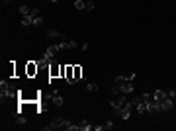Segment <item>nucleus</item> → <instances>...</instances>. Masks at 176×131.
<instances>
[{
	"mask_svg": "<svg viewBox=\"0 0 176 131\" xmlns=\"http://www.w3.org/2000/svg\"><path fill=\"white\" fill-rule=\"evenodd\" d=\"M37 72H39V65H37V61H28V63H26V76L33 78Z\"/></svg>",
	"mask_w": 176,
	"mask_h": 131,
	"instance_id": "1",
	"label": "nucleus"
},
{
	"mask_svg": "<svg viewBox=\"0 0 176 131\" xmlns=\"http://www.w3.org/2000/svg\"><path fill=\"white\" fill-rule=\"evenodd\" d=\"M69 120H65V117H55V120H51V123L45 125L43 129H59V127H65V123Z\"/></svg>",
	"mask_w": 176,
	"mask_h": 131,
	"instance_id": "2",
	"label": "nucleus"
},
{
	"mask_svg": "<svg viewBox=\"0 0 176 131\" xmlns=\"http://www.w3.org/2000/svg\"><path fill=\"white\" fill-rule=\"evenodd\" d=\"M61 67H63V65H57L55 61H51V63H49V76H51V78L61 76Z\"/></svg>",
	"mask_w": 176,
	"mask_h": 131,
	"instance_id": "3",
	"label": "nucleus"
},
{
	"mask_svg": "<svg viewBox=\"0 0 176 131\" xmlns=\"http://www.w3.org/2000/svg\"><path fill=\"white\" fill-rule=\"evenodd\" d=\"M63 78H67V82L69 84H74V75H73V65H65V76Z\"/></svg>",
	"mask_w": 176,
	"mask_h": 131,
	"instance_id": "4",
	"label": "nucleus"
},
{
	"mask_svg": "<svg viewBox=\"0 0 176 131\" xmlns=\"http://www.w3.org/2000/svg\"><path fill=\"white\" fill-rule=\"evenodd\" d=\"M172 108H174V100H170V98L166 96L165 100L161 102V112H170Z\"/></svg>",
	"mask_w": 176,
	"mask_h": 131,
	"instance_id": "5",
	"label": "nucleus"
},
{
	"mask_svg": "<svg viewBox=\"0 0 176 131\" xmlns=\"http://www.w3.org/2000/svg\"><path fill=\"white\" fill-rule=\"evenodd\" d=\"M55 55H57V47H55V45H51V47H49L47 51L43 53V57H41V59H45V61H49V63H51Z\"/></svg>",
	"mask_w": 176,
	"mask_h": 131,
	"instance_id": "6",
	"label": "nucleus"
},
{
	"mask_svg": "<svg viewBox=\"0 0 176 131\" xmlns=\"http://www.w3.org/2000/svg\"><path fill=\"white\" fill-rule=\"evenodd\" d=\"M114 113H116V116H119L121 120H125V121H127L129 117H131V110H127V108H121V110H116Z\"/></svg>",
	"mask_w": 176,
	"mask_h": 131,
	"instance_id": "7",
	"label": "nucleus"
},
{
	"mask_svg": "<svg viewBox=\"0 0 176 131\" xmlns=\"http://www.w3.org/2000/svg\"><path fill=\"white\" fill-rule=\"evenodd\" d=\"M135 78V72H131V75H117L116 76V82H131V80Z\"/></svg>",
	"mask_w": 176,
	"mask_h": 131,
	"instance_id": "8",
	"label": "nucleus"
},
{
	"mask_svg": "<svg viewBox=\"0 0 176 131\" xmlns=\"http://www.w3.org/2000/svg\"><path fill=\"white\" fill-rule=\"evenodd\" d=\"M119 84V92L121 94H131L133 92V84L131 82H117Z\"/></svg>",
	"mask_w": 176,
	"mask_h": 131,
	"instance_id": "9",
	"label": "nucleus"
},
{
	"mask_svg": "<svg viewBox=\"0 0 176 131\" xmlns=\"http://www.w3.org/2000/svg\"><path fill=\"white\" fill-rule=\"evenodd\" d=\"M73 75H74V84L82 80V67L80 65H73Z\"/></svg>",
	"mask_w": 176,
	"mask_h": 131,
	"instance_id": "10",
	"label": "nucleus"
},
{
	"mask_svg": "<svg viewBox=\"0 0 176 131\" xmlns=\"http://www.w3.org/2000/svg\"><path fill=\"white\" fill-rule=\"evenodd\" d=\"M47 37H55V39H65L63 31H57V30H49L47 31Z\"/></svg>",
	"mask_w": 176,
	"mask_h": 131,
	"instance_id": "11",
	"label": "nucleus"
},
{
	"mask_svg": "<svg viewBox=\"0 0 176 131\" xmlns=\"http://www.w3.org/2000/svg\"><path fill=\"white\" fill-rule=\"evenodd\" d=\"M51 102H53L55 106H63V104H65V100H63V96H59V92H53Z\"/></svg>",
	"mask_w": 176,
	"mask_h": 131,
	"instance_id": "12",
	"label": "nucleus"
},
{
	"mask_svg": "<svg viewBox=\"0 0 176 131\" xmlns=\"http://www.w3.org/2000/svg\"><path fill=\"white\" fill-rule=\"evenodd\" d=\"M153 98H155V100H158V102H162L166 98V92H165V90H155V92H153Z\"/></svg>",
	"mask_w": 176,
	"mask_h": 131,
	"instance_id": "13",
	"label": "nucleus"
},
{
	"mask_svg": "<svg viewBox=\"0 0 176 131\" xmlns=\"http://www.w3.org/2000/svg\"><path fill=\"white\" fill-rule=\"evenodd\" d=\"M90 129H94V125H90L88 121H82V123L77 125V131H90Z\"/></svg>",
	"mask_w": 176,
	"mask_h": 131,
	"instance_id": "14",
	"label": "nucleus"
},
{
	"mask_svg": "<svg viewBox=\"0 0 176 131\" xmlns=\"http://www.w3.org/2000/svg\"><path fill=\"white\" fill-rule=\"evenodd\" d=\"M20 14H22V16H31V8L22 4V6H20Z\"/></svg>",
	"mask_w": 176,
	"mask_h": 131,
	"instance_id": "15",
	"label": "nucleus"
},
{
	"mask_svg": "<svg viewBox=\"0 0 176 131\" xmlns=\"http://www.w3.org/2000/svg\"><path fill=\"white\" fill-rule=\"evenodd\" d=\"M74 8L77 10H86V2L84 0H74Z\"/></svg>",
	"mask_w": 176,
	"mask_h": 131,
	"instance_id": "16",
	"label": "nucleus"
},
{
	"mask_svg": "<svg viewBox=\"0 0 176 131\" xmlns=\"http://www.w3.org/2000/svg\"><path fill=\"white\" fill-rule=\"evenodd\" d=\"M22 24H24V26H31V24H33V16H24Z\"/></svg>",
	"mask_w": 176,
	"mask_h": 131,
	"instance_id": "17",
	"label": "nucleus"
},
{
	"mask_svg": "<svg viewBox=\"0 0 176 131\" xmlns=\"http://www.w3.org/2000/svg\"><path fill=\"white\" fill-rule=\"evenodd\" d=\"M16 123H18V125H26V117H24L22 113H18V116H16Z\"/></svg>",
	"mask_w": 176,
	"mask_h": 131,
	"instance_id": "18",
	"label": "nucleus"
},
{
	"mask_svg": "<svg viewBox=\"0 0 176 131\" xmlns=\"http://www.w3.org/2000/svg\"><path fill=\"white\" fill-rule=\"evenodd\" d=\"M33 26H43V18H41V16H35V18H33Z\"/></svg>",
	"mask_w": 176,
	"mask_h": 131,
	"instance_id": "19",
	"label": "nucleus"
},
{
	"mask_svg": "<svg viewBox=\"0 0 176 131\" xmlns=\"http://www.w3.org/2000/svg\"><path fill=\"white\" fill-rule=\"evenodd\" d=\"M141 100H143V102H149V100H153V92H145L143 96H141Z\"/></svg>",
	"mask_w": 176,
	"mask_h": 131,
	"instance_id": "20",
	"label": "nucleus"
},
{
	"mask_svg": "<svg viewBox=\"0 0 176 131\" xmlns=\"http://www.w3.org/2000/svg\"><path fill=\"white\" fill-rule=\"evenodd\" d=\"M86 90H88V92H96V90H98V84L90 82V84H88V86H86Z\"/></svg>",
	"mask_w": 176,
	"mask_h": 131,
	"instance_id": "21",
	"label": "nucleus"
},
{
	"mask_svg": "<svg viewBox=\"0 0 176 131\" xmlns=\"http://www.w3.org/2000/svg\"><path fill=\"white\" fill-rule=\"evenodd\" d=\"M112 94H117V96L121 94V92H119V84H117V82L114 84V86H112Z\"/></svg>",
	"mask_w": 176,
	"mask_h": 131,
	"instance_id": "22",
	"label": "nucleus"
},
{
	"mask_svg": "<svg viewBox=\"0 0 176 131\" xmlns=\"http://www.w3.org/2000/svg\"><path fill=\"white\" fill-rule=\"evenodd\" d=\"M166 96H168L170 100H176V90H168V92H166Z\"/></svg>",
	"mask_w": 176,
	"mask_h": 131,
	"instance_id": "23",
	"label": "nucleus"
},
{
	"mask_svg": "<svg viewBox=\"0 0 176 131\" xmlns=\"http://www.w3.org/2000/svg\"><path fill=\"white\" fill-rule=\"evenodd\" d=\"M67 49H77V41H67Z\"/></svg>",
	"mask_w": 176,
	"mask_h": 131,
	"instance_id": "24",
	"label": "nucleus"
},
{
	"mask_svg": "<svg viewBox=\"0 0 176 131\" xmlns=\"http://www.w3.org/2000/svg\"><path fill=\"white\" fill-rule=\"evenodd\" d=\"M104 129H114V121H106V123H104Z\"/></svg>",
	"mask_w": 176,
	"mask_h": 131,
	"instance_id": "25",
	"label": "nucleus"
},
{
	"mask_svg": "<svg viewBox=\"0 0 176 131\" xmlns=\"http://www.w3.org/2000/svg\"><path fill=\"white\" fill-rule=\"evenodd\" d=\"M31 16L35 18V16H39V8H31Z\"/></svg>",
	"mask_w": 176,
	"mask_h": 131,
	"instance_id": "26",
	"label": "nucleus"
},
{
	"mask_svg": "<svg viewBox=\"0 0 176 131\" xmlns=\"http://www.w3.org/2000/svg\"><path fill=\"white\" fill-rule=\"evenodd\" d=\"M86 10H88V12L94 10V2H86Z\"/></svg>",
	"mask_w": 176,
	"mask_h": 131,
	"instance_id": "27",
	"label": "nucleus"
},
{
	"mask_svg": "<svg viewBox=\"0 0 176 131\" xmlns=\"http://www.w3.org/2000/svg\"><path fill=\"white\" fill-rule=\"evenodd\" d=\"M49 2H59V0H49Z\"/></svg>",
	"mask_w": 176,
	"mask_h": 131,
	"instance_id": "28",
	"label": "nucleus"
},
{
	"mask_svg": "<svg viewBox=\"0 0 176 131\" xmlns=\"http://www.w3.org/2000/svg\"><path fill=\"white\" fill-rule=\"evenodd\" d=\"M2 2H10V0H2Z\"/></svg>",
	"mask_w": 176,
	"mask_h": 131,
	"instance_id": "29",
	"label": "nucleus"
}]
</instances>
